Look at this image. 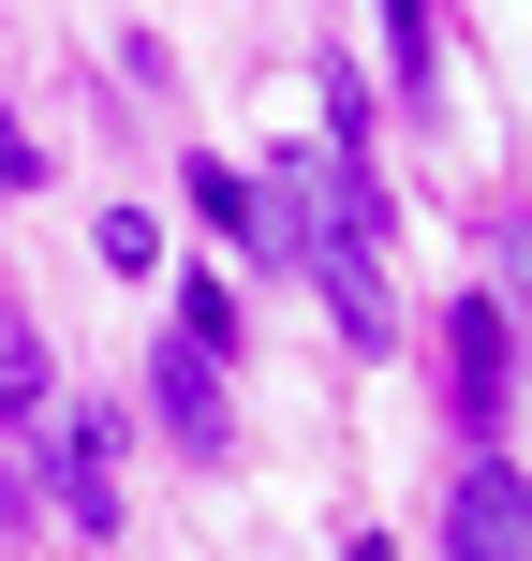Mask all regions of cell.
Returning <instances> with one entry per match:
<instances>
[{
	"label": "cell",
	"mask_w": 532,
	"mask_h": 561,
	"mask_svg": "<svg viewBox=\"0 0 532 561\" xmlns=\"http://www.w3.org/2000/svg\"><path fill=\"white\" fill-rule=\"evenodd\" d=\"M444 385H459V428L503 444V399H518V325H503V296H459V310H444Z\"/></svg>",
	"instance_id": "obj_1"
},
{
	"label": "cell",
	"mask_w": 532,
	"mask_h": 561,
	"mask_svg": "<svg viewBox=\"0 0 532 561\" xmlns=\"http://www.w3.org/2000/svg\"><path fill=\"white\" fill-rule=\"evenodd\" d=\"M45 428H59V517L89 547H118V414L104 399H45Z\"/></svg>",
	"instance_id": "obj_2"
},
{
	"label": "cell",
	"mask_w": 532,
	"mask_h": 561,
	"mask_svg": "<svg viewBox=\"0 0 532 561\" xmlns=\"http://www.w3.org/2000/svg\"><path fill=\"white\" fill-rule=\"evenodd\" d=\"M148 414H163V428H178V444H193V458H223V444H237V399H223V355H193V340L163 325V355H148Z\"/></svg>",
	"instance_id": "obj_3"
},
{
	"label": "cell",
	"mask_w": 532,
	"mask_h": 561,
	"mask_svg": "<svg viewBox=\"0 0 532 561\" xmlns=\"http://www.w3.org/2000/svg\"><path fill=\"white\" fill-rule=\"evenodd\" d=\"M444 561H518V458H503V444L459 458V488H444Z\"/></svg>",
	"instance_id": "obj_4"
},
{
	"label": "cell",
	"mask_w": 532,
	"mask_h": 561,
	"mask_svg": "<svg viewBox=\"0 0 532 561\" xmlns=\"http://www.w3.org/2000/svg\"><path fill=\"white\" fill-rule=\"evenodd\" d=\"M178 193H193V222H223L237 252H267V266H281V222H267V178H252V163L193 148V163H178Z\"/></svg>",
	"instance_id": "obj_5"
},
{
	"label": "cell",
	"mask_w": 532,
	"mask_h": 561,
	"mask_svg": "<svg viewBox=\"0 0 532 561\" xmlns=\"http://www.w3.org/2000/svg\"><path fill=\"white\" fill-rule=\"evenodd\" d=\"M310 280H326V325L355 340V355H385V340H399V296H385V266H370V252H326Z\"/></svg>",
	"instance_id": "obj_6"
},
{
	"label": "cell",
	"mask_w": 532,
	"mask_h": 561,
	"mask_svg": "<svg viewBox=\"0 0 532 561\" xmlns=\"http://www.w3.org/2000/svg\"><path fill=\"white\" fill-rule=\"evenodd\" d=\"M178 340H193V355H237V340H252V310H237V280H223V266L178 280Z\"/></svg>",
	"instance_id": "obj_7"
},
{
	"label": "cell",
	"mask_w": 532,
	"mask_h": 561,
	"mask_svg": "<svg viewBox=\"0 0 532 561\" xmlns=\"http://www.w3.org/2000/svg\"><path fill=\"white\" fill-rule=\"evenodd\" d=\"M89 252H104L118 280H148V266H163V222H148V207H104V222H89Z\"/></svg>",
	"instance_id": "obj_8"
},
{
	"label": "cell",
	"mask_w": 532,
	"mask_h": 561,
	"mask_svg": "<svg viewBox=\"0 0 532 561\" xmlns=\"http://www.w3.org/2000/svg\"><path fill=\"white\" fill-rule=\"evenodd\" d=\"M0 193H45V148H30V118H0Z\"/></svg>",
	"instance_id": "obj_9"
},
{
	"label": "cell",
	"mask_w": 532,
	"mask_h": 561,
	"mask_svg": "<svg viewBox=\"0 0 532 561\" xmlns=\"http://www.w3.org/2000/svg\"><path fill=\"white\" fill-rule=\"evenodd\" d=\"M0 533H30V458L0 444Z\"/></svg>",
	"instance_id": "obj_10"
}]
</instances>
